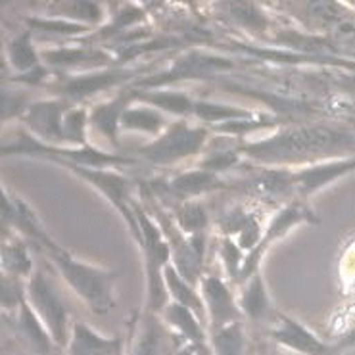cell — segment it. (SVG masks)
I'll return each mask as SVG.
<instances>
[{
  "mask_svg": "<svg viewBox=\"0 0 355 355\" xmlns=\"http://www.w3.org/2000/svg\"><path fill=\"white\" fill-rule=\"evenodd\" d=\"M242 156L271 167L311 166L355 154V135L324 125H292L261 141L239 146Z\"/></svg>",
  "mask_w": 355,
  "mask_h": 355,
  "instance_id": "1",
  "label": "cell"
},
{
  "mask_svg": "<svg viewBox=\"0 0 355 355\" xmlns=\"http://www.w3.org/2000/svg\"><path fill=\"white\" fill-rule=\"evenodd\" d=\"M44 254L54 267L58 269L60 277L66 281L69 288L83 300L92 313L104 315L116 307V294H114V282L119 272L106 271L91 263H85L75 259L69 252L58 246L56 242L49 244Z\"/></svg>",
  "mask_w": 355,
  "mask_h": 355,
  "instance_id": "2",
  "label": "cell"
},
{
  "mask_svg": "<svg viewBox=\"0 0 355 355\" xmlns=\"http://www.w3.org/2000/svg\"><path fill=\"white\" fill-rule=\"evenodd\" d=\"M132 209L139 221V239L144 263H146V284H148V296H146V309L154 313H162L169 304V292L166 286L164 271L171 263V248L166 234L159 229V225L144 214L141 204L132 202Z\"/></svg>",
  "mask_w": 355,
  "mask_h": 355,
  "instance_id": "3",
  "label": "cell"
},
{
  "mask_svg": "<svg viewBox=\"0 0 355 355\" xmlns=\"http://www.w3.org/2000/svg\"><path fill=\"white\" fill-rule=\"evenodd\" d=\"M2 154H24V156H44L52 157L62 166H81L94 167V169H107L110 166H131L141 164V159L125 157L119 154H110L106 150H98L94 146H54L46 142L35 139L29 131H21L16 137V141L2 144Z\"/></svg>",
  "mask_w": 355,
  "mask_h": 355,
  "instance_id": "4",
  "label": "cell"
},
{
  "mask_svg": "<svg viewBox=\"0 0 355 355\" xmlns=\"http://www.w3.org/2000/svg\"><path fill=\"white\" fill-rule=\"evenodd\" d=\"M207 137V127H192L187 119H179L169 123L159 137L141 146L137 154L141 156V162H148L154 166H173L181 159L204 152Z\"/></svg>",
  "mask_w": 355,
  "mask_h": 355,
  "instance_id": "5",
  "label": "cell"
},
{
  "mask_svg": "<svg viewBox=\"0 0 355 355\" xmlns=\"http://www.w3.org/2000/svg\"><path fill=\"white\" fill-rule=\"evenodd\" d=\"M27 302L39 315V319L49 329L50 336L58 347H67L71 332H69V313L60 297L58 290L42 269H35L33 275L27 279Z\"/></svg>",
  "mask_w": 355,
  "mask_h": 355,
  "instance_id": "6",
  "label": "cell"
},
{
  "mask_svg": "<svg viewBox=\"0 0 355 355\" xmlns=\"http://www.w3.org/2000/svg\"><path fill=\"white\" fill-rule=\"evenodd\" d=\"M232 67H234V62H231L229 58L207 54L204 50H189L187 54H182L175 60L169 69L152 75L148 79H142L141 87L146 91L159 89V87H167V85L179 83V81H187V79L211 77L215 73L232 69Z\"/></svg>",
  "mask_w": 355,
  "mask_h": 355,
  "instance_id": "7",
  "label": "cell"
},
{
  "mask_svg": "<svg viewBox=\"0 0 355 355\" xmlns=\"http://www.w3.org/2000/svg\"><path fill=\"white\" fill-rule=\"evenodd\" d=\"M309 221V223H317V217L313 211H309V207L300 202V200H290L286 206L282 207L281 211H277V215L271 219V223L267 225V229L263 231V236L259 240L256 248L248 252V256L244 257V265H242V271H240V279L236 284L246 282L252 277L259 272V265L265 256V250L271 246L275 240L282 239L284 234H288L296 225Z\"/></svg>",
  "mask_w": 355,
  "mask_h": 355,
  "instance_id": "8",
  "label": "cell"
},
{
  "mask_svg": "<svg viewBox=\"0 0 355 355\" xmlns=\"http://www.w3.org/2000/svg\"><path fill=\"white\" fill-rule=\"evenodd\" d=\"M73 173L83 177L85 181L92 184L94 189L100 190L106 200L116 207L125 219V223L131 227V232L135 239H139V221L137 214L132 209L131 200V181H127L123 175L116 173L112 169H94V167H81V166H66Z\"/></svg>",
  "mask_w": 355,
  "mask_h": 355,
  "instance_id": "9",
  "label": "cell"
},
{
  "mask_svg": "<svg viewBox=\"0 0 355 355\" xmlns=\"http://www.w3.org/2000/svg\"><path fill=\"white\" fill-rule=\"evenodd\" d=\"M132 75L135 73L127 69H100V71L96 69V71H85V73L64 75L58 83L52 85L50 91L58 98H66L75 106V102L91 98L98 92L123 85Z\"/></svg>",
  "mask_w": 355,
  "mask_h": 355,
  "instance_id": "10",
  "label": "cell"
},
{
  "mask_svg": "<svg viewBox=\"0 0 355 355\" xmlns=\"http://www.w3.org/2000/svg\"><path fill=\"white\" fill-rule=\"evenodd\" d=\"M71 106L73 104L67 102L66 98L33 102L21 116V123H25L27 131L31 132L35 139L46 144H54V146H66L64 117Z\"/></svg>",
  "mask_w": 355,
  "mask_h": 355,
  "instance_id": "11",
  "label": "cell"
},
{
  "mask_svg": "<svg viewBox=\"0 0 355 355\" xmlns=\"http://www.w3.org/2000/svg\"><path fill=\"white\" fill-rule=\"evenodd\" d=\"M198 290L206 306L209 332L219 331L232 322L244 321V315L240 311L239 302L232 294V290L217 272H204Z\"/></svg>",
  "mask_w": 355,
  "mask_h": 355,
  "instance_id": "12",
  "label": "cell"
},
{
  "mask_svg": "<svg viewBox=\"0 0 355 355\" xmlns=\"http://www.w3.org/2000/svg\"><path fill=\"white\" fill-rule=\"evenodd\" d=\"M269 336L277 346L292 354L334 355L332 347L327 346L313 331L288 315H275V319L269 322Z\"/></svg>",
  "mask_w": 355,
  "mask_h": 355,
  "instance_id": "13",
  "label": "cell"
},
{
  "mask_svg": "<svg viewBox=\"0 0 355 355\" xmlns=\"http://www.w3.org/2000/svg\"><path fill=\"white\" fill-rule=\"evenodd\" d=\"M184 340L164 321L159 313L146 309L132 344V355H175Z\"/></svg>",
  "mask_w": 355,
  "mask_h": 355,
  "instance_id": "14",
  "label": "cell"
},
{
  "mask_svg": "<svg viewBox=\"0 0 355 355\" xmlns=\"http://www.w3.org/2000/svg\"><path fill=\"white\" fill-rule=\"evenodd\" d=\"M355 171V156L329 159L321 164H311L294 169V181H296V196L307 198L313 192L321 190L322 187L331 184L340 177Z\"/></svg>",
  "mask_w": 355,
  "mask_h": 355,
  "instance_id": "15",
  "label": "cell"
},
{
  "mask_svg": "<svg viewBox=\"0 0 355 355\" xmlns=\"http://www.w3.org/2000/svg\"><path fill=\"white\" fill-rule=\"evenodd\" d=\"M41 60L54 69H83V73L104 69L112 62L106 52L98 49H83V46L42 50Z\"/></svg>",
  "mask_w": 355,
  "mask_h": 355,
  "instance_id": "16",
  "label": "cell"
},
{
  "mask_svg": "<svg viewBox=\"0 0 355 355\" xmlns=\"http://www.w3.org/2000/svg\"><path fill=\"white\" fill-rule=\"evenodd\" d=\"M132 100V91H121L116 98L102 102L89 112V127L100 132L110 144L119 146L117 131L121 129V117Z\"/></svg>",
  "mask_w": 355,
  "mask_h": 355,
  "instance_id": "17",
  "label": "cell"
},
{
  "mask_svg": "<svg viewBox=\"0 0 355 355\" xmlns=\"http://www.w3.org/2000/svg\"><path fill=\"white\" fill-rule=\"evenodd\" d=\"M67 354L69 355H125L123 340L106 338L100 336L98 332L92 331L85 322H73L71 329V338L67 344Z\"/></svg>",
  "mask_w": 355,
  "mask_h": 355,
  "instance_id": "18",
  "label": "cell"
},
{
  "mask_svg": "<svg viewBox=\"0 0 355 355\" xmlns=\"http://www.w3.org/2000/svg\"><path fill=\"white\" fill-rule=\"evenodd\" d=\"M240 296H239V306L240 311L244 315V319H250L254 322H269L275 319V311H272L271 300L265 288L263 277L261 272L252 275L248 281L240 284Z\"/></svg>",
  "mask_w": 355,
  "mask_h": 355,
  "instance_id": "19",
  "label": "cell"
},
{
  "mask_svg": "<svg viewBox=\"0 0 355 355\" xmlns=\"http://www.w3.org/2000/svg\"><path fill=\"white\" fill-rule=\"evenodd\" d=\"M164 321L192 347H206V329L204 321L192 309L169 302L166 309L162 311Z\"/></svg>",
  "mask_w": 355,
  "mask_h": 355,
  "instance_id": "20",
  "label": "cell"
},
{
  "mask_svg": "<svg viewBox=\"0 0 355 355\" xmlns=\"http://www.w3.org/2000/svg\"><path fill=\"white\" fill-rule=\"evenodd\" d=\"M132 100L156 107L162 114H173L179 117L194 116L196 110V100L181 91H164V89L132 91Z\"/></svg>",
  "mask_w": 355,
  "mask_h": 355,
  "instance_id": "21",
  "label": "cell"
},
{
  "mask_svg": "<svg viewBox=\"0 0 355 355\" xmlns=\"http://www.w3.org/2000/svg\"><path fill=\"white\" fill-rule=\"evenodd\" d=\"M167 189L171 190V194H175L181 202H184V200H196L206 192L225 189V182L215 173L196 167V169L182 171L173 177L167 184Z\"/></svg>",
  "mask_w": 355,
  "mask_h": 355,
  "instance_id": "22",
  "label": "cell"
},
{
  "mask_svg": "<svg viewBox=\"0 0 355 355\" xmlns=\"http://www.w3.org/2000/svg\"><path fill=\"white\" fill-rule=\"evenodd\" d=\"M16 329L33 352L41 355H49L52 352L54 340L50 336L49 329L44 327V322L39 319V315L33 311V307L29 306L27 294H25L21 304L17 307Z\"/></svg>",
  "mask_w": 355,
  "mask_h": 355,
  "instance_id": "23",
  "label": "cell"
},
{
  "mask_svg": "<svg viewBox=\"0 0 355 355\" xmlns=\"http://www.w3.org/2000/svg\"><path fill=\"white\" fill-rule=\"evenodd\" d=\"M164 277H166V286L167 292H169V300L175 302V304H179V306H184L189 307V309H192L202 321L206 322V306H204V300H202V294H200L198 286H194V284H190L189 281H184L181 277V272L173 267V263L167 265L166 271H164Z\"/></svg>",
  "mask_w": 355,
  "mask_h": 355,
  "instance_id": "24",
  "label": "cell"
},
{
  "mask_svg": "<svg viewBox=\"0 0 355 355\" xmlns=\"http://www.w3.org/2000/svg\"><path fill=\"white\" fill-rule=\"evenodd\" d=\"M167 127H169V123L166 121V116L159 110L146 106V104L129 106L123 112V117H121V129L146 132V135H152L154 139L166 131Z\"/></svg>",
  "mask_w": 355,
  "mask_h": 355,
  "instance_id": "25",
  "label": "cell"
},
{
  "mask_svg": "<svg viewBox=\"0 0 355 355\" xmlns=\"http://www.w3.org/2000/svg\"><path fill=\"white\" fill-rule=\"evenodd\" d=\"M211 355H246V334L244 321L227 324L219 331L209 332Z\"/></svg>",
  "mask_w": 355,
  "mask_h": 355,
  "instance_id": "26",
  "label": "cell"
},
{
  "mask_svg": "<svg viewBox=\"0 0 355 355\" xmlns=\"http://www.w3.org/2000/svg\"><path fill=\"white\" fill-rule=\"evenodd\" d=\"M8 60L12 67L19 71L21 75L31 73L37 67H41V54L37 52V49L33 46V41H31V29H27L21 35H17L14 41L8 42Z\"/></svg>",
  "mask_w": 355,
  "mask_h": 355,
  "instance_id": "27",
  "label": "cell"
},
{
  "mask_svg": "<svg viewBox=\"0 0 355 355\" xmlns=\"http://www.w3.org/2000/svg\"><path fill=\"white\" fill-rule=\"evenodd\" d=\"M173 219L177 227L187 236L206 234L207 214L206 207L198 200H184L173 209Z\"/></svg>",
  "mask_w": 355,
  "mask_h": 355,
  "instance_id": "28",
  "label": "cell"
},
{
  "mask_svg": "<svg viewBox=\"0 0 355 355\" xmlns=\"http://www.w3.org/2000/svg\"><path fill=\"white\" fill-rule=\"evenodd\" d=\"M2 269L10 277H31L33 275V261L27 254V248L21 240H8L2 246Z\"/></svg>",
  "mask_w": 355,
  "mask_h": 355,
  "instance_id": "29",
  "label": "cell"
},
{
  "mask_svg": "<svg viewBox=\"0 0 355 355\" xmlns=\"http://www.w3.org/2000/svg\"><path fill=\"white\" fill-rule=\"evenodd\" d=\"M50 10H56L62 19H75V24L79 25H96L104 21L106 17V12H104V6L98 4V2H60V4H54L50 6Z\"/></svg>",
  "mask_w": 355,
  "mask_h": 355,
  "instance_id": "30",
  "label": "cell"
},
{
  "mask_svg": "<svg viewBox=\"0 0 355 355\" xmlns=\"http://www.w3.org/2000/svg\"><path fill=\"white\" fill-rule=\"evenodd\" d=\"M194 117L202 119L204 123H227L234 119H256V114L242 107L229 106V104H215V102H196Z\"/></svg>",
  "mask_w": 355,
  "mask_h": 355,
  "instance_id": "31",
  "label": "cell"
},
{
  "mask_svg": "<svg viewBox=\"0 0 355 355\" xmlns=\"http://www.w3.org/2000/svg\"><path fill=\"white\" fill-rule=\"evenodd\" d=\"M87 127H89V112L81 106H71L64 117V139L66 146H89L87 142Z\"/></svg>",
  "mask_w": 355,
  "mask_h": 355,
  "instance_id": "32",
  "label": "cell"
},
{
  "mask_svg": "<svg viewBox=\"0 0 355 355\" xmlns=\"http://www.w3.org/2000/svg\"><path fill=\"white\" fill-rule=\"evenodd\" d=\"M219 252H221V261L227 275L231 277L232 281L239 282L240 271H242V265H244V257H242V248L229 236H223L219 242Z\"/></svg>",
  "mask_w": 355,
  "mask_h": 355,
  "instance_id": "33",
  "label": "cell"
},
{
  "mask_svg": "<svg viewBox=\"0 0 355 355\" xmlns=\"http://www.w3.org/2000/svg\"><path fill=\"white\" fill-rule=\"evenodd\" d=\"M27 107H29V104H27V94L25 92L4 89V92H2V119L4 121H10L14 117L21 119Z\"/></svg>",
  "mask_w": 355,
  "mask_h": 355,
  "instance_id": "34",
  "label": "cell"
},
{
  "mask_svg": "<svg viewBox=\"0 0 355 355\" xmlns=\"http://www.w3.org/2000/svg\"><path fill=\"white\" fill-rule=\"evenodd\" d=\"M336 83H338L340 91L355 104V75H338Z\"/></svg>",
  "mask_w": 355,
  "mask_h": 355,
  "instance_id": "35",
  "label": "cell"
},
{
  "mask_svg": "<svg viewBox=\"0 0 355 355\" xmlns=\"http://www.w3.org/2000/svg\"><path fill=\"white\" fill-rule=\"evenodd\" d=\"M355 346V329L347 331L342 338H340L338 346L336 347H354Z\"/></svg>",
  "mask_w": 355,
  "mask_h": 355,
  "instance_id": "36",
  "label": "cell"
},
{
  "mask_svg": "<svg viewBox=\"0 0 355 355\" xmlns=\"http://www.w3.org/2000/svg\"><path fill=\"white\" fill-rule=\"evenodd\" d=\"M267 355H290V354H286V352H271V354H267Z\"/></svg>",
  "mask_w": 355,
  "mask_h": 355,
  "instance_id": "37",
  "label": "cell"
}]
</instances>
